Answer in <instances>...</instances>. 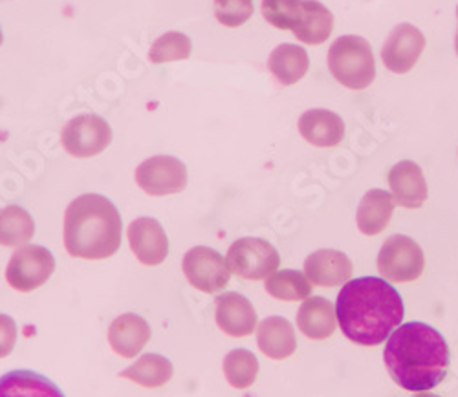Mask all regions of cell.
I'll return each instance as SVG.
<instances>
[{"label":"cell","instance_id":"cell-1","mask_svg":"<svg viewBox=\"0 0 458 397\" xmlns=\"http://www.w3.org/2000/svg\"><path fill=\"white\" fill-rule=\"evenodd\" d=\"M337 325L351 342L377 346L403 321L400 293L377 276H361L343 284L335 302Z\"/></svg>","mask_w":458,"mask_h":397},{"label":"cell","instance_id":"cell-2","mask_svg":"<svg viewBox=\"0 0 458 397\" xmlns=\"http://www.w3.org/2000/svg\"><path fill=\"white\" fill-rule=\"evenodd\" d=\"M384 363L393 381L409 392H429L449 368V346L442 334L424 323L400 325L387 339Z\"/></svg>","mask_w":458,"mask_h":397},{"label":"cell","instance_id":"cell-3","mask_svg":"<svg viewBox=\"0 0 458 397\" xmlns=\"http://www.w3.org/2000/svg\"><path fill=\"white\" fill-rule=\"evenodd\" d=\"M64 248L70 257L103 260L122 246V216L108 198L83 194L66 207Z\"/></svg>","mask_w":458,"mask_h":397},{"label":"cell","instance_id":"cell-4","mask_svg":"<svg viewBox=\"0 0 458 397\" xmlns=\"http://www.w3.org/2000/svg\"><path fill=\"white\" fill-rule=\"evenodd\" d=\"M328 70L341 87L365 90L376 79V61L370 45L360 35H343L328 50Z\"/></svg>","mask_w":458,"mask_h":397},{"label":"cell","instance_id":"cell-5","mask_svg":"<svg viewBox=\"0 0 458 397\" xmlns=\"http://www.w3.org/2000/svg\"><path fill=\"white\" fill-rule=\"evenodd\" d=\"M225 260L232 273L246 281H266L281 264L277 249L268 241L253 236L239 238L229 246Z\"/></svg>","mask_w":458,"mask_h":397},{"label":"cell","instance_id":"cell-6","mask_svg":"<svg viewBox=\"0 0 458 397\" xmlns=\"http://www.w3.org/2000/svg\"><path fill=\"white\" fill-rule=\"evenodd\" d=\"M424 251L412 238L393 234L377 255V271L387 283H412L424 273Z\"/></svg>","mask_w":458,"mask_h":397},{"label":"cell","instance_id":"cell-7","mask_svg":"<svg viewBox=\"0 0 458 397\" xmlns=\"http://www.w3.org/2000/svg\"><path fill=\"white\" fill-rule=\"evenodd\" d=\"M54 269L55 258L47 248L26 244L12 255L6 267V281L13 290L28 293L47 284Z\"/></svg>","mask_w":458,"mask_h":397},{"label":"cell","instance_id":"cell-8","mask_svg":"<svg viewBox=\"0 0 458 397\" xmlns=\"http://www.w3.org/2000/svg\"><path fill=\"white\" fill-rule=\"evenodd\" d=\"M112 141V129L96 114L72 117L61 131L63 148L73 157H92L101 154Z\"/></svg>","mask_w":458,"mask_h":397},{"label":"cell","instance_id":"cell-9","mask_svg":"<svg viewBox=\"0 0 458 397\" xmlns=\"http://www.w3.org/2000/svg\"><path fill=\"white\" fill-rule=\"evenodd\" d=\"M182 269L187 283L202 293L222 291L232 276L227 260L218 251L206 246L189 249L183 257Z\"/></svg>","mask_w":458,"mask_h":397},{"label":"cell","instance_id":"cell-10","mask_svg":"<svg viewBox=\"0 0 458 397\" xmlns=\"http://www.w3.org/2000/svg\"><path fill=\"white\" fill-rule=\"evenodd\" d=\"M134 180L150 196L176 194L187 185V169L174 156H152L138 165Z\"/></svg>","mask_w":458,"mask_h":397},{"label":"cell","instance_id":"cell-11","mask_svg":"<svg viewBox=\"0 0 458 397\" xmlns=\"http://www.w3.org/2000/svg\"><path fill=\"white\" fill-rule=\"evenodd\" d=\"M426 48V37L416 26L402 22L393 28L381 46V61L393 73H407L414 68Z\"/></svg>","mask_w":458,"mask_h":397},{"label":"cell","instance_id":"cell-12","mask_svg":"<svg viewBox=\"0 0 458 397\" xmlns=\"http://www.w3.org/2000/svg\"><path fill=\"white\" fill-rule=\"evenodd\" d=\"M129 244L136 258L145 266H160L169 255V241L162 224L157 218L141 216L131 222Z\"/></svg>","mask_w":458,"mask_h":397},{"label":"cell","instance_id":"cell-13","mask_svg":"<svg viewBox=\"0 0 458 397\" xmlns=\"http://www.w3.org/2000/svg\"><path fill=\"white\" fill-rule=\"evenodd\" d=\"M216 326L229 337H248L257 330V311L241 293L227 291L215 297Z\"/></svg>","mask_w":458,"mask_h":397},{"label":"cell","instance_id":"cell-14","mask_svg":"<svg viewBox=\"0 0 458 397\" xmlns=\"http://www.w3.org/2000/svg\"><path fill=\"white\" fill-rule=\"evenodd\" d=\"M304 275L309 276L312 286L335 288L351 281L352 262L351 258L335 249H319L304 260Z\"/></svg>","mask_w":458,"mask_h":397},{"label":"cell","instance_id":"cell-15","mask_svg":"<svg viewBox=\"0 0 458 397\" xmlns=\"http://www.w3.org/2000/svg\"><path fill=\"white\" fill-rule=\"evenodd\" d=\"M389 187L394 204L405 209L422 207L428 200V182L414 162H400L389 173Z\"/></svg>","mask_w":458,"mask_h":397},{"label":"cell","instance_id":"cell-16","mask_svg":"<svg viewBox=\"0 0 458 397\" xmlns=\"http://www.w3.org/2000/svg\"><path fill=\"white\" fill-rule=\"evenodd\" d=\"M299 132L316 147H335L345 138V123L332 110L312 108L299 117Z\"/></svg>","mask_w":458,"mask_h":397},{"label":"cell","instance_id":"cell-17","mask_svg":"<svg viewBox=\"0 0 458 397\" xmlns=\"http://www.w3.org/2000/svg\"><path fill=\"white\" fill-rule=\"evenodd\" d=\"M150 339V326L136 313H123L108 328V344L122 357L132 359Z\"/></svg>","mask_w":458,"mask_h":397},{"label":"cell","instance_id":"cell-18","mask_svg":"<svg viewBox=\"0 0 458 397\" xmlns=\"http://www.w3.org/2000/svg\"><path fill=\"white\" fill-rule=\"evenodd\" d=\"M297 328L312 341L332 337L337 328L335 306L325 297H309L297 311Z\"/></svg>","mask_w":458,"mask_h":397},{"label":"cell","instance_id":"cell-19","mask_svg":"<svg viewBox=\"0 0 458 397\" xmlns=\"http://www.w3.org/2000/svg\"><path fill=\"white\" fill-rule=\"evenodd\" d=\"M394 206L396 204L391 192L381 189H370L361 198L356 213L358 229L367 236L379 234L389 225L394 213Z\"/></svg>","mask_w":458,"mask_h":397},{"label":"cell","instance_id":"cell-20","mask_svg":"<svg viewBox=\"0 0 458 397\" xmlns=\"http://www.w3.org/2000/svg\"><path fill=\"white\" fill-rule=\"evenodd\" d=\"M257 344L270 359H286L297 348L293 326L283 317H268L257 325Z\"/></svg>","mask_w":458,"mask_h":397},{"label":"cell","instance_id":"cell-21","mask_svg":"<svg viewBox=\"0 0 458 397\" xmlns=\"http://www.w3.org/2000/svg\"><path fill=\"white\" fill-rule=\"evenodd\" d=\"M334 30V15L332 12L321 4L319 0H302V19L293 28V35L297 41L304 45H323Z\"/></svg>","mask_w":458,"mask_h":397},{"label":"cell","instance_id":"cell-22","mask_svg":"<svg viewBox=\"0 0 458 397\" xmlns=\"http://www.w3.org/2000/svg\"><path fill=\"white\" fill-rule=\"evenodd\" d=\"M310 59L307 50L297 45H281L268 57V70L283 87L295 85L307 75Z\"/></svg>","mask_w":458,"mask_h":397},{"label":"cell","instance_id":"cell-23","mask_svg":"<svg viewBox=\"0 0 458 397\" xmlns=\"http://www.w3.org/2000/svg\"><path fill=\"white\" fill-rule=\"evenodd\" d=\"M0 397H64L63 392L47 377L30 372L13 370L0 377Z\"/></svg>","mask_w":458,"mask_h":397},{"label":"cell","instance_id":"cell-24","mask_svg":"<svg viewBox=\"0 0 458 397\" xmlns=\"http://www.w3.org/2000/svg\"><path fill=\"white\" fill-rule=\"evenodd\" d=\"M173 365L167 357L158 353H145L132 367L120 372V377L134 381L145 388H158L173 377Z\"/></svg>","mask_w":458,"mask_h":397},{"label":"cell","instance_id":"cell-25","mask_svg":"<svg viewBox=\"0 0 458 397\" xmlns=\"http://www.w3.org/2000/svg\"><path fill=\"white\" fill-rule=\"evenodd\" d=\"M35 234V224L30 213L19 206L0 209V246L21 248L26 246Z\"/></svg>","mask_w":458,"mask_h":397},{"label":"cell","instance_id":"cell-26","mask_svg":"<svg viewBox=\"0 0 458 397\" xmlns=\"http://www.w3.org/2000/svg\"><path fill=\"white\" fill-rule=\"evenodd\" d=\"M266 291L277 300H307L312 295V283L309 276L297 269L276 271L264 283Z\"/></svg>","mask_w":458,"mask_h":397},{"label":"cell","instance_id":"cell-27","mask_svg":"<svg viewBox=\"0 0 458 397\" xmlns=\"http://www.w3.org/2000/svg\"><path fill=\"white\" fill-rule=\"evenodd\" d=\"M222 368H224L225 381L229 384L233 388L244 390L255 383L259 374V361L250 350L237 348L224 357Z\"/></svg>","mask_w":458,"mask_h":397},{"label":"cell","instance_id":"cell-28","mask_svg":"<svg viewBox=\"0 0 458 397\" xmlns=\"http://www.w3.org/2000/svg\"><path fill=\"white\" fill-rule=\"evenodd\" d=\"M191 38L180 31H167L152 43L148 50V61L155 64L183 61L191 55Z\"/></svg>","mask_w":458,"mask_h":397},{"label":"cell","instance_id":"cell-29","mask_svg":"<svg viewBox=\"0 0 458 397\" xmlns=\"http://www.w3.org/2000/svg\"><path fill=\"white\" fill-rule=\"evenodd\" d=\"M262 17L277 30H292L302 19V0H262Z\"/></svg>","mask_w":458,"mask_h":397},{"label":"cell","instance_id":"cell-30","mask_svg":"<svg viewBox=\"0 0 458 397\" xmlns=\"http://www.w3.org/2000/svg\"><path fill=\"white\" fill-rule=\"evenodd\" d=\"M213 12L225 28H239L253 15V0H215Z\"/></svg>","mask_w":458,"mask_h":397},{"label":"cell","instance_id":"cell-31","mask_svg":"<svg viewBox=\"0 0 458 397\" xmlns=\"http://www.w3.org/2000/svg\"><path fill=\"white\" fill-rule=\"evenodd\" d=\"M17 341V325L10 315L0 313V359L8 357L15 348Z\"/></svg>","mask_w":458,"mask_h":397},{"label":"cell","instance_id":"cell-32","mask_svg":"<svg viewBox=\"0 0 458 397\" xmlns=\"http://www.w3.org/2000/svg\"><path fill=\"white\" fill-rule=\"evenodd\" d=\"M412 397H440V395L431 393V392H416Z\"/></svg>","mask_w":458,"mask_h":397},{"label":"cell","instance_id":"cell-33","mask_svg":"<svg viewBox=\"0 0 458 397\" xmlns=\"http://www.w3.org/2000/svg\"><path fill=\"white\" fill-rule=\"evenodd\" d=\"M456 21H458V8H456ZM454 50L458 55V28H456V35H454Z\"/></svg>","mask_w":458,"mask_h":397},{"label":"cell","instance_id":"cell-34","mask_svg":"<svg viewBox=\"0 0 458 397\" xmlns=\"http://www.w3.org/2000/svg\"><path fill=\"white\" fill-rule=\"evenodd\" d=\"M3 41H4V38H3V30H0V45H3Z\"/></svg>","mask_w":458,"mask_h":397}]
</instances>
